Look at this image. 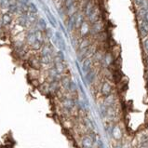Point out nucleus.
Here are the masks:
<instances>
[{
    "label": "nucleus",
    "instance_id": "nucleus-1",
    "mask_svg": "<svg viewBox=\"0 0 148 148\" xmlns=\"http://www.w3.org/2000/svg\"><path fill=\"white\" fill-rule=\"evenodd\" d=\"M27 65L29 69H34V70H42V64L40 62L39 55L35 54L31 55L30 57L27 58Z\"/></svg>",
    "mask_w": 148,
    "mask_h": 148
},
{
    "label": "nucleus",
    "instance_id": "nucleus-2",
    "mask_svg": "<svg viewBox=\"0 0 148 148\" xmlns=\"http://www.w3.org/2000/svg\"><path fill=\"white\" fill-rule=\"evenodd\" d=\"M54 39V43H55V46H57L58 49L60 50H64L66 49V43H65V40L63 38L62 35L60 33V32H55L54 33V36L52 37Z\"/></svg>",
    "mask_w": 148,
    "mask_h": 148
},
{
    "label": "nucleus",
    "instance_id": "nucleus-3",
    "mask_svg": "<svg viewBox=\"0 0 148 148\" xmlns=\"http://www.w3.org/2000/svg\"><path fill=\"white\" fill-rule=\"evenodd\" d=\"M78 35L81 38L88 37V36L90 35V23L87 20L84 21L83 23L78 28Z\"/></svg>",
    "mask_w": 148,
    "mask_h": 148
},
{
    "label": "nucleus",
    "instance_id": "nucleus-4",
    "mask_svg": "<svg viewBox=\"0 0 148 148\" xmlns=\"http://www.w3.org/2000/svg\"><path fill=\"white\" fill-rule=\"evenodd\" d=\"M103 32H104V24L101 20L93 24H90V35L97 36Z\"/></svg>",
    "mask_w": 148,
    "mask_h": 148
},
{
    "label": "nucleus",
    "instance_id": "nucleus-5",
    "mask_svg": "<svg viewBox=\"0 0 148 148\" xmlns=\"http://www.w3.org/2000/svg\"><path fill=\"white\" fill-rule=\"evenodd\" d=\"M81 148H93L94 145V138L90 135H85L80 140Z\"/></svg>",
    "mask_w": 148,
    "mask_h": 148
},
{
    "label": "nucleus",
    "instance_id": "nucleus-6",
    "mask_svg": "<svg viewBox=\"0 0 148 148\" xmlns=\"http://www.w3.org/2000/svg\"><path fill=\"white\" fill-rule=\"evenodd\" d=\"M112 91H113V86L111 85V83L107 81V80L103 81L101 86V94L103 97H107L112 94Z\"/></svg>",
    "mask_w": 148,
    "mask_h": 148
},
{
    "label": "nucleus",
    "instance_id": "nucleus-7",
    "mask_svg": "<svg viewBox=\"0 0 148 148\" xmlns=\"http://www.w3.org/2000/svg\"><path fill=\"white\" fill-rule=\"evenodd\" d=\"M115 57L113 56L112 52L110 51H107L105 52L104 55H103V61L101 62V64H103V66H105V67H110L113 65L114 62H115Z\"/></svg>",
    "mask_w": 148,
    "mask_h": 148
},
{
    "label": "nucleus",
    "instance_id": "nucleus-8",
    "mask_svg": "<svg viewBox=\"0 0 148 148\" xmlns=\"http://www.w3.org/2000/svg\"><path fill=\"white\" fill-rule=\"evenodd\" d=\"M0 21H1L3 27H8V26H10V25H11L12 22H13V17H12L11 14L8 13L6 11V12H4V13H2Z\"/></svg>",
    "mask_w": 148,
    "mask_h": 148
},
{
    "label": "nucleus",
    "instance_id": "nucleus-9",
    "mask_svg": "<svg viewBox=\"0 0 148 148\" xmlns=\"http://www.w3.org/2000/svg\"><path fill=\"white\" fill-rule=\"evenodd\" d=\"M77 12L69 17H67L66 27H67V30L69 32H73L74 30H75V18H77Z\"/></svg>",
    "mask_w": 148,
    "mask_h": 148
},
{
    "label": "nucleus",
    "instance_id": "nucleus-10",
    "mask_svg": "<svg viewBox=\"0 0 148 148\" xmlns=\"http://www.w3.org/2000/svg\"><path fill=\"white\" fill-rule=\"evenodd\" d=\"M93 61L91 58H86L83 60L82 63V70L85 74H87L88 72H90L91 69H93Z\"/></svg>",
    "mask_w": 148,
    "mask_h": 148
},
{
    "label": "nucleus",
    "instance_id": "nucleus-11",
    "mask_svg": "<svg viewBox=\"0 0 148 148\" xmlns=\"http://www.w3.org/2000/svg\"><path fill=\"white\" fill-rule=\"evenodd\" d=\"M85 20H86V17L83 14V12L78 11L77 14V18H75V30H78L80 25L83 23V22Z\"/></svg>",
    "mask_w": 148,
    "mask_h": 148
},
{
    "label": "nucleus",
    "instance_id": "nucleus-12",
    "mask_svg": "<svg viewBox=\"0 0 148 148\" xmlns=\"http://www.w3.org/2000/svg\"><path fill=\"white\" fill-rule=\"evenodd\" d=\"M36 28H37L38 30L42 32H44L46 29L48 28L47 22H46L44 18H38V20H37V22L36 23Z\"/></svg>",
    "mask_w": 148,
    "mask_h": 148
},
{
    "label": "nucleus",
    "instance_id": "nucleus-13",
    "mask_svg": "<svg viewBox=\"0 0 148 148\" xmlns=\"http://www.w3.org/2000/svg\"><path fill=\"white\" fill-rule=\"evenodd\" d=\"M112 135L116 140H120L122 138V130L118 126H114L112 128Z\"/></svg>",
    "mask_w": 148,
    "mask_h": 148
},
{
    "label": "nucleus",
    "instance_id": "nucleus-14",
    "mask_svg": "<svg viewBox=\"0 0 148 148\" xmlns=\"http://www.w3.org/2000/svg\"><path fill=\"white\" fill-rule=\"evenodd\" d=\"M96 75H97V72H96V70L94 68L91 69L90 72H88V73L86 74V80H87V82L88 84H91L95 80Z\"/></svg>",
    "mask_w": 148,
    "mask_h": 148
},
{
    "label": "nucleus",
    "instance_id": "nucleus-15",
    "mask_svg": "<svg viewBox=\"0 0 148 148\" xmlns=\"http://www.w3.org/2000/svg\"><path fill=\"white\" fill-rule=\"evenodd\" d=\"M39 90L41 93H43L45 95H49V83L45 81L42 84H40V86L38 87Z\"/></svg>",
    "mask_w": 148,
    "mask_h": 148
},
{
    "label": "nucleus",
    "instance_id": "nucleus-16",
    "mask_svg": "<svg viewBox=\"0 0 148 148\" xmlns=\"http://www.w3.org/2000/svg\"><path fill=\"white\" fill-rule=\"evenodd\" d=\"M30 13H34V14H38V8L35 5V3L30 2L28 4V11Z\"/></svg>",
    "mask_w": 148,
    "mask_h": 148
},
{
    "label": "nucleus",
    "instance_id": "nucleus-17",
    "mask_svg": "<svg viewBox=\"0 0 148 148\" xmlns=\"http://www.w3.org/2000/svg\"><path fill=\"white\" fill-rule=\"evenodd\" d=\"M44 36L46 37V39H51L52 37L54 36V32L52 30V28H50V27H48L46 30L44 31Z\"/></svg>",
    "mask_w": 148,
    "mask_h": 148
},
{
    "label": "nucleus",
    "instance_id": "nucleus-18",
    "mask_svg": "<svg viewBox=\"0 0 148 148\" xmlns=\"http://www.w3.org/2000/svg\"><path fill=\"white\" fill-rule=\"evenodd\" d=\"M12 0H0V8L3 10H7L10 7Z\"/></svg>",
    "mask_w": 148,
    "mask_h": 148
},
{
    "label": "nucleus",
    "instance_id": "nucleus-19",
    "mask_svg": "<svg viewBox=\"0 0 148 148\" xmlns=\"http://www.w3.org/2000/svg\"><path fill=\"white\" fill-rule=\"evenodd\" d=\"M77 2V0H64V1L62 2V8L66 10V8H70L71 6L75 5V3Z\"/></svg>",
    "mask_w": 148,
    "mask_h": 148
},
{
    "label": "nucleus",
    "instance_id": "nucleus-20",
    "mask_svg": "<svg viewBox=\"0 0 148 148\" xmlns=\"http://www.w3.org/2000/svg\"><path fill=\"white\" fill-rule=\"evenodd\" d=\"M143 48H145V51L148 53V37L143 40Z\"/></svg>",
    "mask_w": 148,
    "mask_h": 148
},
{
    "label": "nucleus",
    "instance_id": "nucleus-21",
    "mask_svg": "<svg viewBox=\"0 0 148 148\" xmlns=\"http://www.w3.org/2000/svg\"><path fill=\"white\" fill-rule=\"evenodd\" d=\"M143 20L145 21V23H148V11H145V13L143 14Z\"/></svg>",
    "mask_w": 148,
    "mask_h": 148
},
{
    "label": "nucleus",
    "instance_id": "nucleus-22",
    "mask_svg": "<svg viewBox=\"0 0 148 148\" xmlns=\"http://www.w3.org/2000/svg\"><path fill=\"white\" fill-rule=\"evenodd\" d=\"M134 1H135V4L139 7H142L143 3V0H134Z\"/></svg>",
    "mask_w": 148,
    "mask_h": 148
},
{
    "label": "nucleus",
    "instance_id": "nucleus-23",
    "mask_svg": "<svg viewBox=\"0 0 148 148\" xmlns=\"http://www.w3.org/2000/svg\"><path fill=\"white\" fill-rule=\"evenodd\" d=\"M145 63H146V65H147V67H148V55H147L146 58H145Z\"/></svg>",
    "mask_w": 148,
    "mask_h": 148
},
{
    "label": "nucleus",
    "instance_id": "nucleus-24",
    "mask_svg": "<svg viewBox=\"0 0 148 148\" xmlns=\"http://www.w3.org/2000/svg\"><path fill=\"white\" fill-rule=\"evenodd\" d=\"M140 148H148V145H143Z\"/></svg>",
    "mask_w": 148,
    "mask_h": 148
},
{
    "label": "nucleus",
    "instance_id": "nucleus-25",
    "mask_svg": "<svg viewBox=\"0 0 148 148\" xmlns=\"http://www.w3.org/2000/svg\"><path fill=\"white\" fill-rule=\"evenodd\" d=\"M116 148H122V146H121V145H116Z\"/></svg>",
    "mask_w": 148,
    "mask_h": 148
},
{
    "label": "nucleus",
    "instance_id": "nucleus-26",
    "mask_svg": "<svg viewBox=\"0 0 148 148\" xmlns=\"http://www.w3.org/2000/svg\"><path fill=\"white\" fill-rule=\"evenodd\" d=\"M23 1H24V2H26V3H28V4L30 3V0H23Z\"/></svg>",
    "mask_w": 148,
    "mask_h": 148
},
{
    "label": "nucleus",
    "instance_id": "nucleus-27",
    "mask_svg": "<svg viewBox=\"0 0 148 148\" xmlns=\"http://www.w3.org/2000/svg\"><path fill=\"white\" fill-rule=\"evenodd\" d=\"M3 26H2V23H1V21H0V29H1Z\"/></svg>",
    "mask_w": 148,
    "mask_h": 148
},
{
    "label": "nucleus",
    "instance_id": "nucleus-28",
    "mask_svg": "<svg viewBox=\"0 0 148 148\" xmlns=\"http://www.w3.org/2000/svg\"><path fill=\"white\" fill-rule=\"evenodd\" d=\"M146 78H147V80H148V71L146 72Z\"/></svg>",
    "mask_w": 148,
    "mask_h": 148
}]
</instances>
